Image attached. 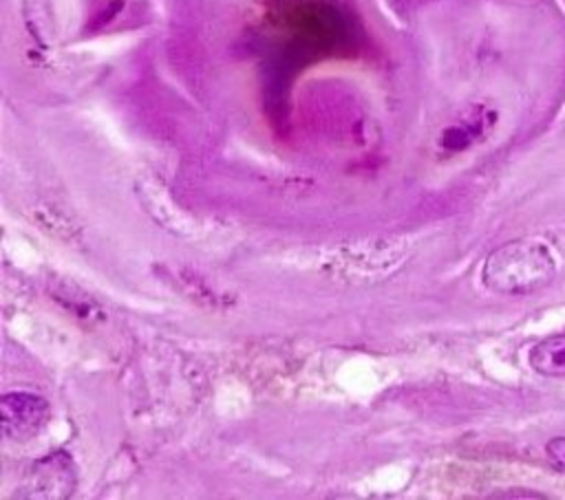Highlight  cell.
Returning <instances> with one entry per match:
<instances>
[{"label":"cell","instance_id":"obj_1","mask_svg":"<svg viewBox=\"0 0 565 500\" xmlns=\"http://www.w3.org/2000/svg\"><path fill=\"white\" fill-rule=\"evenodd\" d=\"M483 285L502 296H528L545 289L556 276L550 249L539 240L502 245L483 265Z\"/></svg>","mask_w":565,"mask_h":500},{"label":"cell","instance_id":"obj_2","mask_svg":"<svg viewBox=\"0 0 565 500\" xmlns=\"http://www.w3.org/2000/svg\"><path fill=\"white\" fill-rule=\"evenodd\" d=\"M49 422V403L29 392H12L3 399V430L14 441L34 439Z\"/></svg>","mask_w":565,"mask_h":500},{"label":"cell","instance_id":"obj_4","mask_svg":"<svg viewBox=\"0 0 565 500\" xmlns=\"http://www.w3.org/2000/svg\"><path fill=\"white\" fill-rule=\"evenodd\" d=\"M545 452H548L550 461H552V463L558 467V470H563V472H565V437L552 439V441L548 443Z\"/></svg>","mask_w":565,"mask_h":500},{"label":"cell","instance_id":"obj_3","mask_svg":"<svg viewBox=\"0 0 565 500\" xmlns=\"http://www.w3.org/2000/svg\"><path fill=\"white\" fill-rule=\"evenodd\" d=\"M530 366L545 377H565V333L550 336L532 347Z\"/></svg>","mask_w":565,"mask_h":500}]
</instances>
